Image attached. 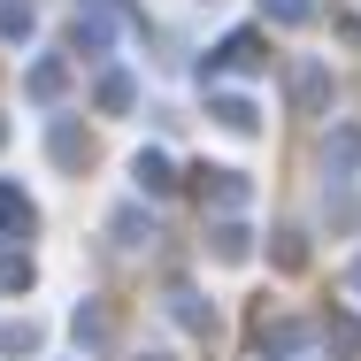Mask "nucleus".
<instances>
[{"label": "nucleus", "instance_id": "4", "mask_svg": "<svg viewBox=\"0 0 361 361\" xmlns=\"http://www.w3.org/2000/svg\"><path fill=\"white\" fill-rule=\"evenodd\" d=\"M139 185H146V192H169V185H177L169 154H139Z\"/></svg>", "mask_w": 361, "mask_h": 361}, {"label": "nucleus", "instance_id": "13", "mask_svg": "<svg viewBox=\"0 0 361 361\" xmlns=\"http://www.w3.org/2000/svg\"><path fill=\"white\" fill-rule=\"evenodd\" d=\"M100 331H108V323H100V300H85V307H77V338L100 346Z\"/></svg>", "mask_w": 361, "mask_h": 361}, {"label": "nucleus", "instance_id": "16", "mask_svg": "<svg viewBox=\"0 0 361 361\" xmlns=\"http://www.w3.org/2000/svg\"><path fill=\"white\" fill-rule=\"evenodd\" d=\"M139 361H169V354H139Z\"/></svg>", "mask_w": 361, "mask_h": 361}, {"label": "nucleus", "instance_id": "14", "mask_svg": "<svg viewBox=\"0 0 361 361\" xmlns=\"http://www.w3.org/2000/svg\"><path fill=\"white\" fill-rule=\"evenodd\" d=\"M146 231H154V223H146V216H139V208H123V216H116V238H123V246H139Z\"/></svg>", "mask_w": 361, "mask_h": 361}, {"label": "nucleus", "instance_id": "3", "mask_svg": "<svg viewBox=\"0 0 361 361\" xmlns=\"http://www.w3.org/2000/svg\"><path fill=\"white\" fill-rule=\"evenodd\" d=\"M307 346V323H269L262 331V354H300Z\"/></svg>", "mask_w": 361, "mask_h": 361}, {"label": "nucleus", "instance_id": "9", "mask_svg": "<svg viewBox=\"0 0 361 361\" xmlns=\"http://www.w3.org/2000/svg\"><path fill=\"white\" fill-rule=\"evenodd\" d=\"M200 192H216V200H231V208L246 200V185H238V177H223V169H200Z\"/></svg>", "mask_w": 361, "mask_h": 361}, {"label": "nucleus", "instance_id": "6", "mask_svg": "<svg viewBox=\"0 0 361 361\" xmlns=\"http://www.w3.org/2000/svg\"><path fill=\"white\" fill-rule=\"evenodd\" d=\"M100 108H108V116H123V108H131V77H123V70L100 77Z\"/></svg>", "mask_w": 361, "mask_h": 361}, {"label": "nucleus", "instance_id": "8", "mask_svg": "<svg viewBox=\"0 0 361 361\" xmlns=\"http://www.w3.org/2000/svg\"><path fill=\"white\" fill-rule=\"evenodd\" d=\"M54 161H62V169H85V131L62 123V131H54Z\"/></svg>", "mask_w": 361, "mask_h": 361}, {"label": "nucleus", "instance_id": "1", "mask_svg": "<svg viewBox=\"0 0 361 361\" xmlns=\"http://www.w3.org/2000/svg\"><path fill=\"white\" fill-rule=\"evenodd\" d=\"M323 169H331V177L361 169V123H354V131H331V146H323Z\"/></svg>", "mask_w": 361, "mask_h": 361}, {"label": "nucleus", "instance_id": "2", "mask_svg": "<svg viewBox=\"0 0 361 361\" xmlns=\"http://www.w3.org/2000/svg\"><path fill=\"white\" fill-rule=\"evenodd\" d=\"M31 200H23V185H0V231H16V238H23V231H31Z\"/></svg>", "mask_w": 361, "mask_h": 361}, {"label": "nucleus", "instance_id": "17", "mask_svg": "<svg viewBox=\"0 0 361 361\" xmlns=\"http://www.w3.org/2000/svg\"><path fill=\"white\" fill-rule=\"evenodd\" d=\"M354 285H361V262H354Z\"/></svg>", "mask_w": 361, "mask_h": 361}, {"label": "nucleus", "instance_id": "7", "mask_svg": "<svg viewBox=\"0 0 361 361\" xmlns=\"http://www.w3.org/2000/svg\"><path fill=\"white\" fill-rule=\"evenodd\" d=\"M0 354H8V361L39 354V331H31V323H8V331H0Z\"/></svg>", "mask_w": 361, "mask_h": 361}, {"label": "nucleus", "instance_id": "10", "mask_svg": "<svg viewBox=\"0 0 361 361\" xmlns=\"http://www.w3.org/2000/svg\"><path fill=\"white\" fill-rule=\"evenodd\" d=\"M0 292H31V262L23 254H0Z\"/></svg>", "mask_w": 361, "mask_h": 361}, {"label": "nucleus", "instance_id": "5", "mask_svg": "<svg viewBox=\"0 0 361 361\" xmlns=\"http://www.w3.org/2000/svg\"><path fill=\"white\" fill-rule=\"evenodd\" d=\"M208 246H216L223 262H238V254H246L254 238H246V223H216V231H208Z\"/></svg>", "mask_w": 361, "mask_h": 361}, {"label": "nucleus", "instance_id": "15", "mask_svg": "<svg viewBox=\"0 0 361 361\" xmlns=\"http://www.w3.org/2000/svg\"><path fill=\"white\" fill-rule=\"evenodd\" d=\"M269 16H277V23H300V16H307V0H269Z\"/></svg>", "mask_w": 361, "mask_h": 361}, {"label": "nucleus", "instance_id": "12", "mask_svg": "<svg viewBox=\"0 0 361 361\" xmlns=\"http://www.w3.org/2000/svg\"><path fill=\"white\" fill-rule=\"evenodd\" d=\"M54 92H62V62H39L31 70V100H54Z\"/></svg>", "mask_w": 361, "mask_h": 361}, {"label": "nucleus", "instance_id": "11", "mask_svg": "<svg viewBox=\"0 0 361 361\" xmlns=\"http://www.w3.org/2000/svg\"><path fill=\"white\" fill-rule=\"evenodd\" d=\"M216 123H231V131H254V108H246V100H231V92H223V100H216Z\"/></svg>", "mask_w": 361, "mask_h": 361}]
</instances>
